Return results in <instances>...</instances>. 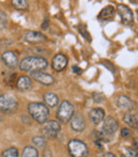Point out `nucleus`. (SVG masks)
<instances>
[{
    "mask_svg": "<svg viewBox=\"0 0 138 157\" xmlns=\"http://www.w3.org/2000/svg\"><path fill=\"white\" fill-rule=\"evenodd\" d=\"M48 62L45 58L41 57H28L25 58L19 64V68L23 72H41L47 68Z\"/></svg>",
    "mask_w": 138,
    "mask_h": 157,
    "instance_id": "nucleus-1",
    "label": "nucleus"
},
{
    "mask_svg": "<svg viewBox=\"0 0 138 157\" xmlns=\"http://www.w3.org/2000/svg\"><path fill=\"white\" fill-rule=\"evenodd\" d=\"M28 111H29L30 116L34 119L36 122L41 123H46L50 116V112L48 107L43 103H37V101H34V103H30L29 106H28Z\"/></svg>",
    "mask_w": 138,
    "mask_h": 157,
    "instance_id": "nucleus-2",
    "label": "nucleus"
},
{
    "mask_svg": "<svg viewBox=\"0 0 138 157\" xmlns=\"http://www.w3.org/2000/svg\"><path fill=\"white\" fill-rule=\"evenodd\" d=\"M74 113V107L70 101H63L61 105L58 106V112H56V118L60 122L68 123L71 120L72 116Z\"/></svg>",
    "mask_w": 138,
    "mask_h": 157,
    "instance_id": "nucleus-3",
    "label": "nucleus"
},
{
    "mask_svg": "<svg viewBox=\"0 0 138 157\" xmlns=\"http://www.w3.org/2000/svg\"><path fill=\"white\" fill-rule=\"evenodd\" d=\"M18 101L16 97L12 94H1L0 95V111L4 113H11L17 110Z\"/></svg>",
    "mask_w": 138,
    "mask_h": 157,
    "instance_id": "nucleus-4",
    "label": "nucleus"
},
{
    "mask_svg": "<svg viewBox=\"0 0 138 157\" xmlns=\"http://www.w3.org/2000/svg\"><path fill=\"white\" fill-rule=\"evenodd\" d=\"M68 152L71 157H86L88 149L83 141L79 139H72L68 143Z\"/></svg>",
    "mask_w": 138,
    "mask_h": 157,
    "instance_id": "nucleus-5",
    "label": "nucleus"
},
{
    "mask_svg": "<svg viewBox=\"0 0 138 157\" xmlns=\"http://www.w3.org/2000/svg\"><path fill=\"white\" fill-rule=\"evenodd\" d=\"M61 130V125L58 124L56 121H49V122L46 123V125L43 127L41 132L46 138L53 139L56 138Z\"/></svg>",
    "mask_w": 138,
    "mask_h": 157,
    "instance_id": "nucleus-6",
    "label": "nucleus"
},
{
    "mask_svg": "<svg viewBox=\"0 0 138 157\" xmlns=\"http://www.w3.org/2000/svg\"><path fill=\"white\" fill-rule=\"evenodd\" d=\"M104 122H103V128H102V132L106 136L108 135H113L114 132H117L118 127V121L116 120L115 118L113 117H107V118L104 119Z\"/></svg>",
    "mask_w": 138,
    "mask_h": 157,
    "instance_id": "nucleus-7",
    "label": "nucleus"
},
{
    "mask_svg": "<svg viewBox=\"0 0 138 157\" xmlns=\"http://www.w3.org/2000/svg\"><path fill=\"white\" fill-rule=\"evenodd\" d=\"M117 12L119 13L120 17H121L122 23L130 24L134 21V15H133L132 10L128 6H126V4H118Z\"/></svg>",
    "mask_w": 138,
    "mask_h": 157,
    "instance_id": "nucleus-8",
    "label": "nucleus"
},
{
    "mask_svg": "<svg viewBox=\"0 0 138 157\" xmlns=\"http://www.w3.org/2000/svg\"><path fill=\"white\" fill-rule=\"evenodd\" d=\"M31 77L36 80L37 82L41 83L44 86H51L54 82V78L49 74H46L43 72H33L31 73Z\"/></svg>",
    "mask_w": 138,
    "mask_h": 157,
    "instance_id": "nucleus-9",
    "label": "nucleus"
},
{
    "mask_svg": "<svg viewBox=\"0 0 138 157\" xmlns=\"http://www.w3.org/2000/svg\"><path fill=\"white\" fill-rule=\"evenodd\" d=\"M1 59L3 63L10 68H15L18 64V57L14 52H11V50L4 52L1 56Z\"/></svg>",
    "mask_w": 138,
    "mask_h": 157,
    "instance_id": "nucleus-10",
    "label": "nucleus"
},
{
    "mask_svg": "<svg viewBox=\"0 0 138 157\" xmlns=\"http://www.w3.org/2000/svg\"><path fill=\"white\" fill-rule=\"evenodd\" d=\"M67 62H68V59L65 55L58 54L52 59V67L56 72H61L67 66Z\"/></svg>",
    "mask_w": 138,
    "mask_h": 157,
    "instance_id": "nucleus-11",
    "label": "nucleus"
},
{
    "mask_svg": "<svg viewBox=\"0 0 138 157\" xmlns=\"http://www.w3.org/2000/svg\"><path fill=\"white\" fill-rule=\"evenodd\" d=\"M117 105L119 108L121 109H124L126 111H132V110L135 109V106L136 104L130 98V97L126 96V95H121L117 98Z\"/></svg>",
    "mask_w": 138,
    "mask_h": 157,
    "instance_id": "nucleus-12",
    "label": "nucleus"
},
{
    "mask_svg": "<svg viewBox=\"0 0 138 157\" xmlns=\"http://www.w3.org/2000/svg\"><path fill=\"white\" fill-rule=\"evenodd\" d=\"M70 126L74 132H83L85 128V120L81 114H73L70 120Z\"/></svg>",
    "mask_w": 138,
    "mask_h": 157,
    "instance_id": "nucleus-13",
    "label": "nucleus"
},
{
    "mask_svg": "<svg viewBox=\"0 0 138 157\" xmlns=\"http://www.w3.org/2000/svg\"><path fill=\"white\" fill-rule=\"evenodd\" d=\"M25 39L27 42L33 43V44L43 43V42H46V40H47L43 33L37 32V31H28L25 35Z\"/></svg>",
    "mask_w": 138,
    "mask_h": 157,
    "instance_id": "nucleus-14",
    "label": "nucleus"
},
{
    "mask_svg": "<svg viewBox=\"0 0 138 157\" xmlns=\"http://www.w3.org/2000/svg\"><path fill=\"white\" fill-rule=\"evenodd\" d=\"M89 118H90L91 122L94 124L98 125L104 120L105 118V113L104 110L101 109V108H94L89 111Z\"/></svg>",
    "mask_w": 138,
    "mask_h": 157,
    "instance_id": "nucleus-15",
    "label": "nucleus"
},
{
    "mask_svg": "<svg viewBox=\"0 0 138 157\" xmlns=\"http://www.w3.org/2000/svg\"><path fill=\"white\" fill-rule=\"evenodd\" d=\"M16 87L20 91H28L32 88V80L28 76H21L16 82Z\"/></svg>",
    "mask_w": 138,
    "mask_h": 157,
    "instance_id": "nucleus-16",
    "label": "nucleus"
},
{
    "mask_svg": "<svg viewBox=\"0 0 138 157\" xmlns=\"http://www.w3.org/2000/svg\"><path fill=\"white\" fill-rule=\"evenodd\" d=\"M115 9L114 6H105L103 10L100 12V15H99V18L102 19V21H107V19H111L115 15Z\"/></svg>",
    "mask_w": 138,
    "mask_h": 157,
    "instance_id": "nucleus-17",
    "label": "nucleus"
},
{
    "mask_svg": "<svg viewBox=\"0 0 138 157\" xmlns=\"http://www.w3.org/2000/svg\"><path fill=\"white\" fill-rule=\"evenodd\" d=\"M43 98H44V101H45V103L51 108L56 107L58 104V95H55L54 93H45Z\"/></svg>",
    "mask_w": 138,
    "mask_h": 157,
    "instance_id": "nucleus-18",
    "label": "nucleus"
},
{
    "mask_svg": "<svg viewBox=\"0 0 138 157\" xmlns=\"http://www.w3.org/2000/svg\"><path fill=\"white\" fill-rule=\"evenodd\" d=\"M123 121L126 122V124H128L131 127H137V114L133 113V112L129 111L124 114L123 117Z\"/></svg>",
    "mask_w": 138,
    "mask_h": 157,
    "instance_id": "nucleus-19",
    "label": "nucleus"
},
{
    "mask_svg": "<svg viewBox=\"0 0 138 157\" xmlns=\"http://www.w3.org/2000/svg\"><path fill=\"white\" fill-rule=\"evenodd\" d=\"M21 157H38V152L35 147L28 145L23 149V153H21Z\"/></svg>",
    "mask_w": 138,
    "mask_h": 157,
    "instance_id": "nucleus-20",
    "label": "nucleus"
},
{
    "mask_svg": "<svg viewBox=\"0 0 138 157\" xmlns=\"http://www.w3.org/2000/svg\"><path fill=\"white\" fill-rule=\"evenodd\" d=\"M12 4L16 10H27L29 4H28V1L26 0H13L12 1Z\"/></svg>",
    "mask_w": 138,
    "mask_h": 157,
    "instance_id": "nucleus-21",
    "label": "nucleus"
},
{
    "mask_svg": "<svg viewBox=\"0 0 138 157\" xmlns=\"http://www.w3.org/2000/svg\"><path fill=\"white\" fill-rule=\"evenodd\" d=\"M1 157H18V150L16 147H9L2 152Z\"/></svg>",
    "mask_w": 138,
    "mask_h": 157,
    "instance_id": "nucleus-22",
    "label": "nucleus"
},
{
    "mask_svg": "<svg viewBox=\"0 0 138 157\" xmlns=\"http://www.w3.org/2000/svg\"><path fill=\"white\" fill-rule=\"evenodd\" d=\"M32 142H33V144L35 147H39V149H43V147H46V139H45V137H43V136L34 137V138L32 139Z\"/></svg>",
    "mask_w": 138,
    "mask_h": 157,
    "instance_id": "nucleus-23",
    "label": "nucleus"
},
{
    "mask_svg": "<svg viewBox=\"0 0 138 157\" xmlns=\"http://www.w3.org/2000/svg\"><path fill=\"white\" fill-rule=\"evenodd\" d=\"M8 25V16L3 12H0V29H4Z\"/></svg>",
    "mask_w": 138,
    "mask_h": 157,
    "instance_id": "nucleus-24",
    "label": "nucleus"
},
{
    "mask_svg": "<svg viewBox=\"0 0 138 157\" xmlns=\"http://www.w3.org/2000/svg\"><path fill=\"white\" fill-rule=\"evenodd\" d=\"M123 155L126 157H137V151L134 149H131V147H126Z\"/></svg>",
    "mask_w": 138,
    "mask_h": 157,
    "instance_id": "nucleus-25",
    "label": "nucleus"
},
{
    "mask_svg": "<svg viewBox=\"0 0 138 157\" xmlns=\"http://www.w3.org/2000/svg\"><path fill=\"white\" fill-rule=\"evenodd\" d=\"M93 96H94V99H95V101H97V103H101V101H103V95H102V94L94 93Z\"/></svg>",
    "mask_w": 138,
    "mask_h": 157,
    "instance_id": "nucleus-26",
    "label": "nucleus"
},
{
    "mask_svg": "<svg viewBox=\"0 0 138 157\" xmlns=\"http://www.w3.org/2000/svg\"><path fill=\"white\" fill-rule=\"evenodd\" d=\"M121 136L123 138H128V137L131 136V130L129 128H122L121 129Z\"/></svg>",
    "mask_w": 138,
    "mask_h": 157,
    "instance_id": "nucleus-27",
    "label": "nucleus"
},
{
    "mask_svg": "<svg viewBox=\"0 0 138 157\" xmlns=\"http://www.w3.org/2000/svg\"><path fill=\"white\" fill-rule=\"evenodd\" d=\"M43 157H51V152L49 151V150H45V152H44V156Z\"/></svg>",
    "mask_w": 138,
    "mask_h": 157,
    "instance_id": "nucleus-28",
    "label": "nucleus"
},
{
    "mask_svg": "<svg viewBox=\"0 0 138 157\" xmlns=\"http://www.w3.org/2000/svg\"><path fill=\"white\" fill-rule=\"evenodd\" d=\"M72 70H73L74 72H76V74H81V72H82V70H81V68H79L78 66H73V67H72Z\"/></svg>",
    "mask_w": 138,
    "mask_h": 157,
    "instance_id": "nucleus-29",
    "label": "nucleus"
},
{
    "mask_svg": "<svg viewBox=\"0 0 138 157\" xmlns=\"http://www.w3.org/2000/svg\"><path fill=\"white\" fill-rule=\"evenodd\" d=\"M103 157H117V156H116L115 154L109 153V152H108V153H105L104 155H103Z\"/></svg>",
    "mask_w": 138,
    "mask_h": 157,
    "instance_id": "nucleus-30",
    "label": "nucleus"
},
{
    "mask_svg": "<svg viewBox=\"0 0 138 157\" xmlns=\"http://www.w3.org/2000/svg\"><path fill=\"white\" fill-rule=\"evenodd\" d=\"M46 21V23H45V24H44V25H43V28H44V29H45V28L47 27V24L49 23V21Z\"/></svg>",
    "mask_w": 138,
    "mask_h": 157,
    "instance_id": "nucleus-31",
    "label": "nucleus"
},
{
    "mask_svg": "<svg viewBox=\"0 0 138 157\" xmlns=\"http://www.w3.org/2000/svg\"><path fill=\"white\" fill-rule=\"evenodd\" d=\"M121 157H126V156H124V155H122V156H121Z\"/></svg>",
    "mask_w": 138,
    "mask_h": 157,
    "instance_id": "nucleus-32",
    "label": "nucleus"
}]
</instances>
